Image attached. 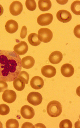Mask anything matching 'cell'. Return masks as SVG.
Masks as SVG:
<instances>
[{"instance_id":"obj_16","label":"cell","mask_w":80,"mask_h":128,"mask_svg":"<svg viewBox=\"0 0 80 128\" xmlns=\"http://www.w3.org/2000/svg\"><path fill=\"white\" fill-rule=\"evenodd\" d=\"M21 62L23 68L30 69L34 66L35 60L31 56H27L22 58L21 60Z\"/></svg>"},{"instance_id":"obj_3","label":"cell","mask_w":80,"mask_h":128,"mask_svg":"<svg viewBox=\"0 0 80 128\" xmlns=\"http://www.w3.org/2000/svg\"><path fill=\"white\" fill-rule=\"evenodd\" d=\"M38 38L40 42L44 43H48L51 40L53 34L51 30L48 28H40L38 31Z\"/></svg>"},{"instance_id":"obj_13","label":"cell","mask_w":80,"mask_h":128,"mask_svg":"<svg viewBox=\"0 0 80 128\" xmlns=\"http://www.w3.org/2000/svg\"><path fill=\"white\" fill-rule=\"evenodd\" d=\"M60 71L63 76L66 78H70L74 74V68L71 64L66 63L62 66Z\"/></svg>"},{"instance_id":"obj_18","label":"cell","mask_w":80,"mask_h":128,"mask_svg":"<svg viewBox=\"0 0 80 128\" xmlns=\"http://www.w3.org/2000/svg\"><path fill=\"white\" fill-rule=\"evenodd\" d=\"M28 40L29 43L34 46H38L41 43L38 39V35L36 33L30 34L28 36Z\"/></svg>"},{"instance_id":"obj_15","label":"cell","mask_w":80,"mask_h":128,"mask_svg":"<svg viewBox=\"0 0 80 128\" xmlns=\"http://www.w3.org/2000/svg\"><path fill=\"white\" fill-rule=\"evenodd\" d=\"M5 28L6 31L8 33L14 34L18 30V23L14 20H8L6 24Z\"/></svg>"},{"instance_id":"obj_5","label":"cell","mask_w":80,"mask_h":128,"mask_svg":"<svg viewBox=\"0 0 80 128\" xmlns=\"http://www.w3.org/2000/svg\"><path fill=\"white\" fill-rule=\"evenodd\" d=\"M53 16L50 13L40 14L37 18V22L41 26H46L50 24L53 20Z\"/></svg>"},{"instance_id":"obj_24","label":"cell","mask_w":80,"mask_h":128,"mask_svg":"<svg viewBox=\"0 0 80 128\" xmlns=\"http://www.w3.org/2000/svg\"><path fill=\"white\" fill-rule=\"evenodd\" d=\"M10 112V107L7 104H0V115L4 116L9 114Z\"/></svg>"},{"instance_id":"obj_12","label":"cell","mask_w":80,"mask_h":128,"mask_svg":"<svg viewBox=\"0 0 80 128\" xmlns=\"http://www.w3.org/2000/svg\"><path fill=\"white\" fill-rule=\"evenodd\" d=\"M30 84L31 87L34 90H40L44 86V80L39 76H35L31 79Z\"/></svg>"},{"instance_id":"obj_7","label":"cell","mask_w":80,"mask_h":128,"mask_svg":"<svg viewBox=\"0 0 80 128\" xmlns=\"http://www.w3.org/2000/svg\"><path fill=\"white\" fill-rule=\"evenodd\" d=\"M2 98L4 102L11 104L15 101L16 94L14 90H6L4 91L2 94Z\"/></svg>"},{"instance_id":"obj_9","label":"cell","mask_w":80,"mask_h":128,"mask_svg":"<svg viewBox=\"0 0 80 128\" xmlns=\"http://www.w3.org/2000/svg\"><path fill=\"white\" fill-rule=\"evenodd\" d=\"M56 18L60 22L67 23L72 19V15L66 10H60L56 13Z\"/></svg>"},{"instance_id":"obj_2","label":"cell","mask_w":80,"mask_h":128,"mask_svg":"<svg viewBox=\"0 0 80 128\" xmlns=\"http://www.w3.org/2000/svg\"><path fill=\"white\" fill-rule=\"evenodd\" d=\"M62 111V106L60 102L56 100L50 102L47 106L48 115L52 118H56L60 116Z\"/></svg>"},{"instance_id":"obj_31","label":"cell","mask_w":80,"mask_h":128,"mask_svg":"<svg viewBox=\"0 0 80 128\" xmlns=\"http://www.w3.org/2000/svg\"><path fill=\"white\" fill-rule=\"evenodd\" d=\"M3 126H2V122H0V128H2Z\"/></svg>"},{"instance_id":"obj_28","label":"cell","mask_w":80,"mask_h":128,"mask_svg":"<svg viewBox=\"0 0 80 128\" xmlns=\"http://www.w3.org/2000/svg\"><path fill=\"white\" fill-rule=\"evenodd\" d=\"M80 24L77 25L74 28V34L76 36V38H80Z\"/></svg>"},{"instance_id":"obj_6","label":"cell","mask_w":80,"mask_h":128,"mask_svg":"<svg viewBox=\"0 0 80 128\" xmlns=\"http://www.w3.org/2000/svg\"><path fill=\"white\" fill-rule=\"evenodd\" d=\"M20 114L22 117L26 119H31L34 117L35 111L32 107L25 105L22 106L20 111Z\"/></svg>"},{"instance_id":"obj_27","label":"cell","mask_w":80,"mask_h":128,"mask_svg":"<svg viewBox=\"0 0 80 128\" xmlns=\"http://www.w3.org/2000/svg\"><path fill=\"white\" fill-rule=\"evenodd\" d=\"M27 34V28L26 26H23L22 28L21 32L20 34V37L22 39H24L26 37Z\"/></svg>"},{"instance_id":"obj_20","label":"cell","mask_w":80,"mask_h":128,"mask_svg":"<svg viewBox=\"0 0 80 128\" xmlns=\"http://www.w3.org/2000/svg\"><path fill=\"white\" fill-rule=\"evenodd\" d=\"M71 10L72 12L76 15H80V1L76 0L72 3L71 5Z\"/></svg>"},{"instance_id":"obj_30","label":"cell","mask_w":80,"mask_h":128,"mask_svg":"<svg viewBox=\"0 0 80 128\" xmlns=\"http://www.w3.org/2000/svg\"><path fill=\"white\" fill-rule=\"evenodd\" d=\"M4 12V8H3L2 6L0 4V16L2 15Z\"/></svg>"},{"instance_id":"obj_19","label":"cell","mask_w":80,"mask_h":128,"mask_svg":"<svg viewBox=\"0 0 80 128\" xmlns=\"http://www.w3.org/2000/svg\"><path fill=\"white\" fill-rule=\"evenodd\" d=\"M25 83L21 79L16 78L14 80L13 85L14 88L18 91H21L25 88Z\"/></svg>"},{"instance_id":"obj_26","label":"cell","mask_w":80,"mask_h":128,"mask_svg":"<svg viewBox=\"0 0 80 128\" xmlns=\"http://www.w3.org/2000/svg\"><path fill=\"white\" fill-rule=\"evenodd\" d=\"M8 88V84L6 82L0 80V92H4Z\"/></svg>"},{"instance_id":"obj_17","label":"cell","mask_w":80,"mask_h":128,"mask_svg":"<svg viewBox=\"0 0 80 128\" xmlns=\"http://www.w3.org/2000/svg\"><path fill=\"white\" fill-rule=\"evenodd\" d=\"M38 3L40 10L44 12L50 10L52 6V3L50 0H39Z\"/></svg>"},{"instance_id":"obj_10","label":"cell","mask_w":80,"mask_h":128,"mask_svg":"<svg viewBox=\"0 0 80 128\" xmlns=\"http://www.w3.org/2000/svg\"><path fill=\"white\" fill-rule=\"evenodd\" d=\"M28 44L26 42L22 41L14 46V50L18 55H23L28 51Z\"/></svg>"},{"instance_id":"obj_11","label":"cell","mask_w":80,"mask_h":128,"mask_svg":"<svg viewBox=\"0 0 80 128\" xmlns=\"http://www.w3.org/2000/svg\"><path fill=\"white\" fill-rule=\"evenodd\" d=\"M41 72L44 76L47 78H51L55 76L56 71L54 66L50 65H46L42 68Z\"/></svg>"},{"instance_id":"obj_1","label":"cell","mask_w":80,"mask_h":128,"mask_svg":"<svg viewBox=\"0 0 80 128\" xmlns=\"http://www.w3.org/2000/svg\"><path fill=\"white\" fill-rule=\"evenodd\" d=\"M21 60L14 51L0 50V80L11 82L18 78L22 69Z\"/></svg>"},{"instance_id":"obj_14","label":"cell","mask_w":80,"mask_h":128,"mask_svg":"<svg viewBox=\"0 0 80 128\" xmlns=\"http://www.w3.org/2000/svg\"><path fill=\"white\" fill-rule=\"evenodd\" d=\"M63 55L61 52L55 51L52 52L48 58V60L52 64H59L62 60Z\"/></svg>"},{"instance_id":"obj_25","label":"cell","mask_w":80,"mask_h":128,"mask_svg":"<svg viewBox=\"0 0 80 128\" xmlns=\"http://www.w3.org/2000/svg\"><path fill=\"white\" fill-rule=\"evenodd\" d=\"M72 123L68 119H64L62 120L60 122L59 127L60 128H72Z\"/></svg>"},{"instance_id":"obj_4","label":"cell","mask_w":80,"mask_h":128,"mask_svg":"<svg viewBox=\"0 0 80 128\" xmlns=\"http://www.w3.org/2000/svg\"><path fill=\"white\" fill-rule=\"evenodd\" d=\"M27 100L30 104L34 106H38L42 102V95L38 92H32L28 94Z\"/></svg>"},{"instance_id":"obj_21","label":"cell","mask_w":80,"mask_h":128,"mask_svg":"<svg viewBox=\"0 0 80 128\" xmlns=\"http://www.w3.org/2000/svg\"><path fill=\"white\" fill-rule=\"evenodd\" d=\"M7 128H18L19 126V122L17 120L14 119H10L6 122Z\"/></svg>"},{"instance_id":"obj_22","label":"cell","mask_w":80,"mask_h":128,"mask_svg":"<svg viewBox=\"0 0 80 128\" xmlns=\"http://www.w3.org/2000/svg\"><path fill=\"white\" fill-rule=\"evenodd\" d=\"M26 8L30 11H34L36 7V2L34 0H26Z\"/></svg>"},{"instance_id":"obj_23","label":"cell","mask_w":80,"mask_h":128,"mask_svg":"<svg viewBox=\"0 0 80 128\" xmlns=\"http://www.w3.org/2000/svg\"><path fill=\"white\" fill-rule=\"evenodd\" d=\"M18 78L21 79L22 80L24 81V82L26 84H28V80L30 78V76L27 72L24 71H21L19 74L18 75Z\"/></svg>"},{"instance_id":"obj_8","label":"cell","mask_w":80,"mask_h":128,"mask_svg":"<svg viewBox=\"0 0 80 128\" xmlns=\"http://www.w3.org/2000/svg\"><path fill=\"white\" fill-rule=\"evenodd\" d=\"M23 10V5L19 1H14L12 2L10 6V11L13 16H18L20 14Z\"/></svg>"},{"instance_id":"obj_29","label":"cell","mask_w":80,"mask_h":128,"mask_svg":"<svg viewBox=\"0 0 80 128\" xmlns=\"http://www.w3.org/2000/svg\"><path fill=\"white\" fill-rule=\"evenodd\" d=\"M22 128H35V127L32 125L31 123L26 122L24 123V124H22Z\"/></svg>"}]
</instances>
